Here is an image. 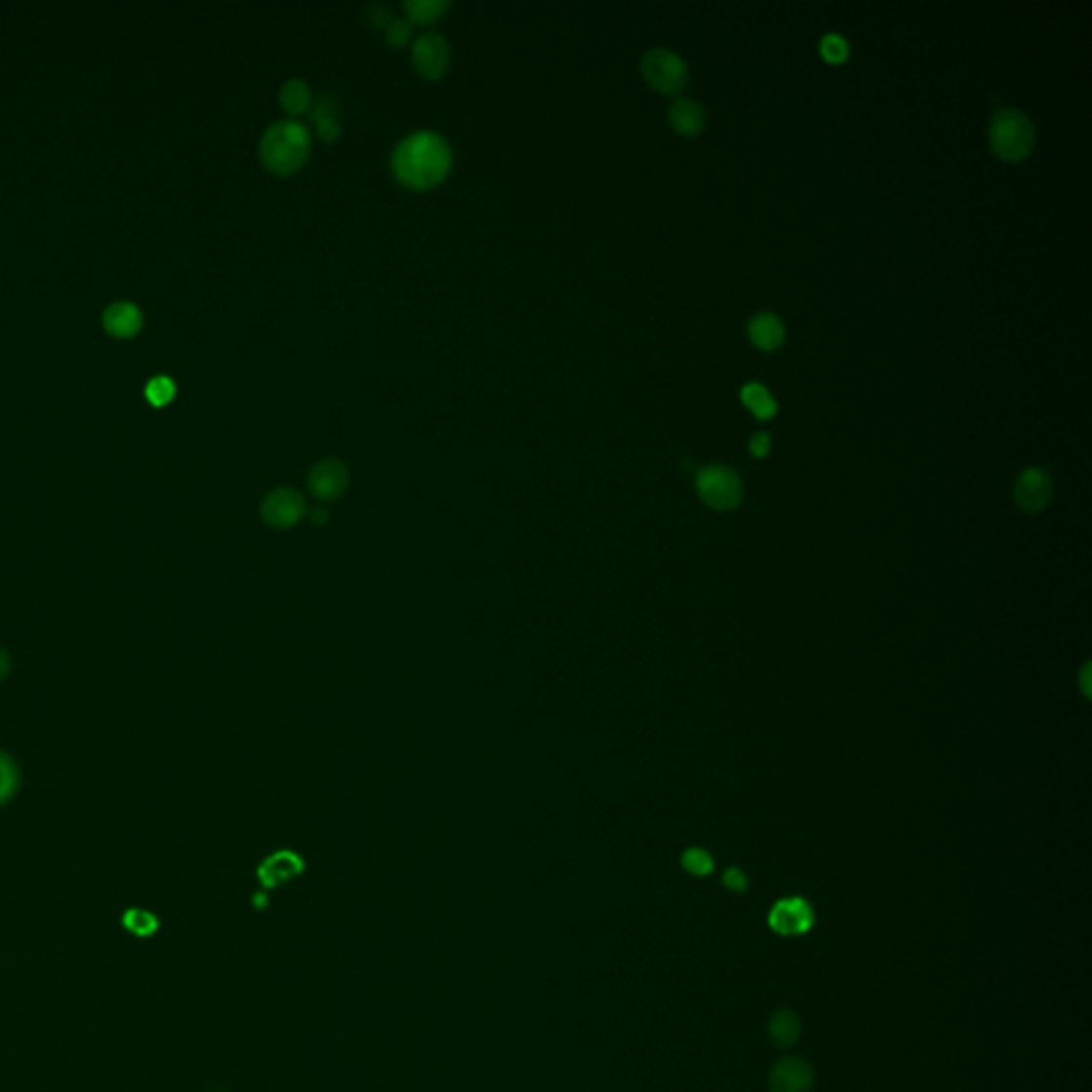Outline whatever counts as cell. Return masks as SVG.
Returning <instances> with one entry per match:
<instances>
[{
    "instance_id": "1",
    "label": "cell",
    "mask_w": 1092,
    "mask_h": 1092,
    "mask_svg": "<svg viewBox=\"0 0 1092 1092\" xmlns=\"http://www.w3.org/2000/svg\"><path fill=\"white\" fill-rule=\"evenodd\" d=\"M453 167V149L442 135L419 131L399 142L390 154V171L404 188L431 190L446 180Z\"/></svg>"
},
{
    "instance_id": "2",
    "label": "cell",
    "mask_w": 1092,
    "mask_h": 1092,
    "mask_svg": "<svg viewBox=\"0 0 1092 1092\" xmlns=\"http://www.w3.org/2000/svg\"><path fill=\"white\" fill-rule=\"evenodd\" d=\"M312 152V137L297 120H280L263 133L259 143L261 163L269 174L289 178L302 171Z\"/></svg>"
},
{
    "instance_id": "3",
    "label": "cell",
    "mask_w": 1092,
    "mask_h": 1092,
    "mask_svg": "<svg viewBox=\"0 0 1092 1092\" xmlns=\"http://www.w3.org/2000/svg\"><path fill=\"white\" fill-rule=\"evenodd\" d=\"M988 143L1001 160L1020 163L1034 149L1037 129L1025 111L998 109L988 126Z\"/></svg>"
},
{
    "instance_id": "4",
    "label": "cell",
    "mask_w": 1092,
    "mask_h": 1092,
    "mask_svg": "<svg viewBox=\"0 0 1092 1092\" xmlns=\"http://www.w3.org/2000/svg\"><path fill=\"white\" fill-rule=\"evenodd\" d=\"M696 491L708 508L726 512L739 508L745 496V485L737 469L710 464L696 472Z\"/></svg>"
},
{
    "instance_id": "5",
    "label": "cell",
    "mask_w": 1092,
    "mask_h": 1092,
    "mask_svg": "<svg viewBox=\"0 0 1092 1092\" xmlns=\"http://www.w3.org/2000/svg\"><path fill=\"white\" fill-rule=\"evenodd\" d=\"M640 73L651 88L664 95H679L689 79V68L681 56L664 48L649 50L642 56Z\"/></svg>"
},
{
    "instance_id": "6",
    "label": "cell",
    "mask_w": 1092,
    "mask_h": 1092,
    "mask_svg": "<svg viewBox=\"0 0 1092 1092\" xmlns=\"http://www.w3.org/2000/svg\"><path fill=\"white\" fill-rule=\"evenodd\" d=\"M412 64L423 79L427 82H438L451 66V48L448 41L438 32H427L412 45Z\"/></svg>"
},
{
    "instance_id": "7",
    "label": "cell",
    "mask_w": 1092,
    "mask_h": 1092,
    "mask_svg": "<svg viewBox=\"0 0 1092 1092\" xmlns=\"http://www.w3.org/2000/svg\"><path fill=\"white\" fill-rule=\"evenodd\" d=\"M307 512L305 498L291 487H278L269 491L261 504L263 521L278 530H289L303 519Z\"/></svg>"
},
{
    "instance_id": "8",
    "label": "cell",
    "mask_w": 1092,
    "mask_h": 1092,
    "mask_svg": "<svg viewBox=\"0 0 1092 1092\" xmlns=\"http://www.w3.org/2000/svg\"><path fill=\"white\" fill-rule=\"evenodd\" d=\"M1054 496V480L1048 474V469L1043 467H1027L1022 469L1014 485V500L1020 510L1025 512H1041L1048 508Z\"/></svg>"
},
{
    "instance_id": "9",
    "label": "cell",
    "mask_w": 1092,
    "mask_h": 1092,
    "mask_svg": "<svg viewBox=\"0 0 1092 1092\" xmlns=\"http://www.w3.org/2000/svg\"><path fill=\"white\" fill-rule=\"evenodd\" d=\"M350 485V472L340 459H323L307 474V489L320 502H336Z\"/></svg>"
},
{
    "instance_id": "10",
    "label": "cell",
    "mask_w": 1092,
    "mask_h": 1092,
    "mask_svg": "<svg viewBox=\"0 0 1092 1092\" xmlns=\"http://www.w3.org/2000/svg\"><path fill=\"white\" fill-rule=\"evenodd\" d=\"M768 924L777 935L784 937H798L804 935L813 926V910L811 905L791 896V899L779 901L768 913Z\"/></svg>"
},
{
    "instance_id": "11",
    "label": "cell",
    "mask_w": 1092,
    "mask_h": 1092,
    "mask_svg": "<svg viewBox=\"0 0 1092 1092\" xmlns=\"http://www.w3.org/2000/svg\"><path fill=\"white\" fill-rule=\"evenodd\" d=\"M813 1072L802 1059H781L768 1077V1092H811Z\"/></svg>"
},
{
    "instance_id": "12",
    "label": "cell",
    "mask_w": 1092,
    "mask_h": 1092,
    "mask_svg": "<svg viewBox=\"0 0 1092 1092\" xmlns=\"http://www.w3.org/2000/svg\"><path fill=\"white\" fill-rule=\"evenodd\" d=\"M102 327H105V331L111 338L131 340L142 331L143 316L137 305L129 302H120L105 309V314H102Z\"/></svg>"
},
{
    "instance_id": "13",
    "label": "cell",
    "mask_w": 1092,
    "mask_h": 1092,
    "mask_svg": "<svg viewBox=\"0 0 1092 1092\" xmlns=\"http://www.w3.org/2000/svg\"><path fill=\"white\" fill-rule=\"evenodd\" d=\"M747 336H749L753 346L770 352L786 342V325L777 314L760 312L747 323Z\"/></svg>"
},
{
    "instance_id": "14",
    "label": "cell",
    "mask_w": 1092,
    "mask_h": 1092,
    "mask_svg": "<svg viewBox=\"0 0 1092 1092\" xmlns=\"http://www.w3.org/2000/svg\"><path fill=\"white\" fill-rule=\"evenodd\" d=\"M668 120L672 124V129L679 135L696 137L698 133H703L707 116L700 102L683 97V99H676L670 105Z\"/></svg>"
},
{
    "instance_id": "15",
    "label": "cell",
    "mask_w": 1092,
    "mask_h": 1092,
    "mask_svg": "<svg viewBox=\"0 0 1092 1092\" xmlns=\"http://www.w3.org/2000/svg\"><path fill=\"white\" fill-rule=\"evenodd\" d=\"M280 107L291 118H299L312 109V90L303 82V79H289L280 88Z\"/></svg>"
},
{
    "instance_id": "16",
    "label": "cell",
    "mask_w": 1092,
    "mask_h": 1092,
    "mask_svg": "<svg viewBox=\"0 0 1092 1092\" xmlns=\"http://www.w3.org/2000/svg\"><path fill=\"white\" fill-rule=\"evenodd\" d=\"M800 1031H802V1025H800V1020H798L794 1011L779 1009V1011H775V1016L770 1018L768 1032H770V1039L775 1041L777 1048H791V1045L798 1041Z\"/></svg>"
},
{
    "instance_id": "17",
    "label": "cell",
    "mask_w": 1092,
    "mask_h": 1092,
    "mask_svg": "<svg viewBox=\"0 0 1092 1092\" xmlns=\"http://www.w3.org/2000/svg\"><path fill=\"white\" fill-rule=\"evenodd\" d=\"M743 404L751 410L755 419L768 421L777 414V401L768 393V388L760 383H749L741 388Z\"/></svg>"
},
{
    "instance_id": "18",
    "label": "cell",
    "mask_w": 1092,
    "mask_h": 1092,
    "mask_svg": "<svg viewBox=\"0 0 1092 1092\" xmlns=\"http://www.w3.org/2000/svg\"><path fill=\"white\" fill-rule=\"evenodd\" d=\"M448 9H451V3H446V0H408L404 3L408 21L419 26H429L433 21L442 20Z\"/></svg>"
},
{
    "instance_id": "19",
    "label": "cell",
    "mask_w": 1092,
    "mask_h": 1092,
    "mask_svg": "<svg viewBox=\"0 0 1092 1092\" xmlns=\"http://www.w3.org/2000/svg\"><path fill=\"white\" fill-rule=\"evenodd\" d=\"M122 924L124 928L133 933L135 937H152L156 930H158V917L154 913H149L145 910H126L122 915Z\"/></svg>"
},
{
    "instance_id": "20",
    "label": "cell",
    "mask_w": 1092,
    "mask_h": 1092,
    "mask_svg": "<svg viewBox=\"0 0 1092 1092\" xmlns=\"http://www.w3.org/2000/svg\"><path fill=\"white\" fill-rule=\"evenodd\" d=\"M299 869H302V860H297V858L289 860V856L284 854L282 865H278V858H271V860L265 862V865H263L261 879H263V883H267V886H275V883H280L284 879H289L291 875H295Z\"/></svg>"
},
{
    "instance_id": "21",
    "label": "cell",
    "mask_w": 1092,
    "mask_h": 1092,
    "mask_svg": "<svg viewBox=\"0 0 1092 1092\" xmlns=\"http://www.w3.org/2000/svg\"><path fill=\"white\" fill-rule=\"evenodd\" d=\"M20 788V770L9 753L0 751V807L16 796Z\"/></svg>"
},
{
    "instance_id": "22",
    "label": "cell",
    "mask_w": 1092,
    "mask_h": 1092,
    "mask_svg": "<svg viewBox=\"0 0 1092 1092\" xmlns=\"http://www.w3.org/2000/svg\"><path fill=\"white\" fill-rule=\"evenodd\" d=\"M145 397L152 406L163 408L176 397V383L167 376H156L145 384Z\"/></svg>"
},
{
    "instance_id": "23",
    "label": "cell",
    "mask_w": 1092,
    "mask_h": 1092,
    "mask_svg": "<svg viewBox=\"0 0 1092 1092\" xmlns=\"http://www.w3.org/2000/svg\"><path fill=\"white\" fill-rule=\"evenodd\" d=\"M820 54L826 62L830 64H841L847 61L849 56V45L847 41L841 37V34L836 32H828L826 37L820 41Z\"/></svg>"
},
{
    "instance_id": "24",
    "label": "cell",
    "mask_w": 1092,
    "mask_h": 1092,
    "mask_svg": "<svg viewBox=\"0 0 1092 1092\" xmlns=\"http://www.w3.org/2000/svg\"><path fill=\"white\" fill-rule=\"evenodd\" d=\"M681 865L685 867L687 872H692V875H696V877H705V875H710V870H712V858H710L708 852H705V849L692 847V849H687V852L683 854Z\"/></svg>"
},
{
    "instance_id": "25",
    "label": "cell",
    "mask_w": 1092,
    "mask_h": 1092,
    "mask_svg": "<svg viewBox=\"0 0 1092 1092\" xmlns=\"http://www.w3.org/2000/svg\"><path fill=\"white\" fill-rule=\"evenodd\" d=\"M412 34L414 28L408 20H393L384 28V39L390 48H404V45L412 39Z\"/></svg>"
},
{
    "instance_id": "26",
    "label": "cell",
    "mask_w": 1092,
    "mask_h": 1092,
    "mask_svg": "<svg viewBox=\"0 0 1092 1092\" xmlns=\"http://www.w3.org/2000/svg\"><path fill=\"white\" fill-rule=\"evenodd\" d=\"M314 126H316V135H318V140H320V142L333 143V142H338V140H340L342 126H340V122H338L336 116L318 118V120H314Z\"/></svg>"
},
{
    "instance_id": "27",
    "label": "cell",
    "mask_w": 1092,
    "mask_h": 1092,
    "mask_svg": "<svg viewBox=\"0 0 1092 1092\" xmlns=\"http://www.w3.org/2000/svg\"><path fill=\"white\" fill-rule=\"evenodd\" d=\"M723 883L732 892H745L747 890V875L741 869H728L723 875Z\"/></svg>"
},
{
    "instance_id": "28",
    "label": "cell",
    "mask_w": 1092,
    "mask_h": 1092,
    "mask_svg": "<svg viewBox=\"0 0 1092 1092\" xmlns=\"http://www.w3.org/2000/svg\"><path fill=\"white\" fill-rule=\"evenodd\" d=\"M749 451H751V455L757 457V459L766 457V455L770 453V435L764 433V431H757V433L753 435V438H751V442H749Z\"/></svg>"
},
{
    "instance_id": "29",
    "label": "cell",
    "mask_w": 1092,
    "mask_h": 1092,
    "mask_svg": "<svg viewBox=\"0 0 1092 1092\" xmlns=\"http://www.w3.org/2000/svg\"><path fill=\"white\" fill-rule=\"evenodd\" d=\"M367 16H370L367 20H370L372 24L378 26V28H384V26L390 24V21H393V20H390V18H393V14H390V9H388V7H383V5L372 7L370 11H367Z\"/></svg>"
},
{
    "instance_id": "30",
    "label": "cell",
    "mask_w": 1092,
    "mask_h": 1092,
    "mask_svg": "<svg viewBox=\"0 0 1092 1092\" xmlns=\"http://www.w3.org/2000/svg\"><path fill=\"white\" fill-rule=\"evenodd\" d=\"M11 670V660H9V653L0 649V681L5 679Z\"/></svg>"
}]
</instances>
